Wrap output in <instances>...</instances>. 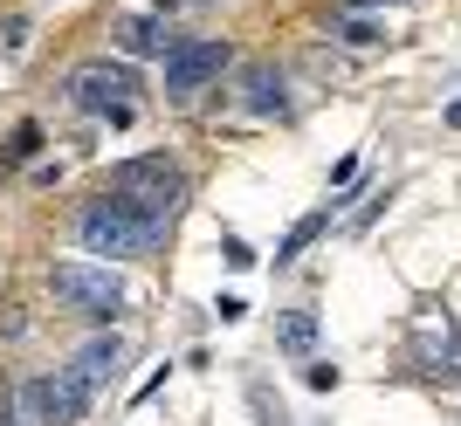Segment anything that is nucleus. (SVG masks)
<instances>
[{
	"mask_svg": "<svg viewBox=\"0 0 461 426\" xmlns=\"http://www.w3.org/2000/svg\"><path fill=\"white\" fill-rule=\"evenodd\" d=\"M77 234H83V248H90V254H145V248H158V234H166V227H152L131 200L104 193V200H90V207L77 213Z\"/></svg>",
	"mask_w": 461,
	"mask_h": 426,
	"instance_id": "nucleus-1",
	"label": "nucleus"
},
{
	"mask_svg": "<svg viewBox=\"0 0 461 426\" xmlns=\"http://www.w3.org/2000/svg\"><path fill=\"white\" fill-rule=\"evenodd\" d=\"M111 193L117 200H131L152 227H173V213H179V193H186V179H179L173 158H124L111 173Z\"/></svg>",
	"mask_w": 461,
	"mask_h": 426,
	"instance_id": "nucleus-2",
	"label": "nucleus"
},
{
	"mask_svg": "<svg viewBox=\"0 0 461 426\" xmlns=\"http://www.w3.org/2000/svg\"><path fill=\"white\" fill-rule=\"evenodd\" d=\"M138 69L131 62H111V56H96V62H83L77 76H69V103L77 111H90V117H111V124H131V111H138Z\"/></svg>",
	"mask_w": 461,
	"mask_h": 426,
	"instance_id": "nucleus-3",
	"label": "nucleus"
},
{
	"mask_svg": "<svg viewBox=\"0 0 461 426\" xmlns=\"http://www.w3.org/2000/svg\"><path fill=\"white\" fill-rule=\"evenodd\" d=\"M21 413L35 426H77L90 413V386H83L77 371H41L21 386Z\"/></svg>",
	"mask_w": 461,
	"mask_h": 426,
	"instance_id": "nucleus-4",
	"label": "nucleus"
},
{
	"mask_svg": "<svg viewBox=\"0 0 461 426\" xmlns=\"http://www.w3.org/2000/svg\"><path fill=\"white\" fill-rule=\"evenodd\" d=\"M49 282H56V296L83 316H104V324H111V316L124 310V282H117L111 269H96V262H56Z\"/></svg>",
	"mask_w": 461,
	"mask_h": 426,
	"instance_id": "nucleus-5",
	"label": "nucleus"
},
{
	"mask_svg": "<svg viewBox=\"0 0 461 426\" xmlns=\"http://www.w3.org/2000/svg\"><path fill=\"white\" fill-rule=\"evenodd\" d=\"M228 62H234L228 41H179L173 56H166V90H173V97H193V90H207Z\"/></svg>",
	"mask_w": 461,
	"mask_h": 426,
	"instance_id": "nucleus-6",
	"label": "nucleus"
},
{
	"mask_svg": "<svg viewBox=\"0 0 461 426\" xmlns=\"http://www.w3.org/2000/svg\"><path fill=\"white\" fill-rule=\"evenodd\" d=\"M117 365H124V344H117V337H96V344H83L77 351V365H69V371H77V378H83V386H111V371Z\"/></svg>",
	"mask_w": 461,
	"mask_h": 426,
	"instance_id": "nucleus-7",
	"label": "nucleus"
},
{
	"mask_svg": "<svg viewBox=\"0 0 461 426\" xmlns=\"http://www.w3.org/2000/svg\"><path fill=\"white\" fill-rule=\"evenodd\" d=\"M276 344H283L289 358H310V351H317V310H289V316H276Z\"/></svg>",
	"mask_w": 461,
	"mask_h": 426,
	"instance_id": "nucleus-8",
	"label": "nucleus"
},
{
	"mask_svg": "<svg viewBox=\"0 0 461 426\" xmlns=\"http://www.w3.org/2000/svg\"><path fill=\"white\" fill-rule=\"evenodd\" d=\"M173 49H179V41L166 35V21H152V14L124 21V56H173Z\"/></svg>",
	"mask_w": 461,
	"mask_h": 426,
	"instance_id": "nucleus-9",
	"label": "nucleus"
},
{
	"mask_svg": "<svg viewBox=\"0 0 461 426\" xmlns=\"http://www.w3.org/2000/svg\"><path fill=\"white\" fill-rule=\"evenodd\" d=\"M330 35H338V41H351V49H379V41H385V21L338 7V14H330Z\"/></svg>",
	"mask_w": 461,
	"mask_h": 426,
	"instance_id": "nucleus-10",
	"label": "nucleus"
},
{
	"mask_svg": "<svg viewBox=\"0 0 461 426\" xmlns=\"http://www.w3.org/2000/svg\"><path fill=\"white\" fill-rule=\"evenodd\" d=\"M241 90H249V111L255 117H276V111H283V76H276V69H249V83H241Z\"/></svg>",
	"mask_w": 461,
	"mask_h": 426,
	"instance_id": "nucleus-11",
	"label": "nucleus"
},
{
	"mask_svg": "<svg viewBox=\"0 0 461 426\" xmlns=\"http://www.w3.org/2000/svg\"><path fill=\"white\" fill-rule=\"evenodd\" d=\"M330 227V213H303V220H296V227L283 234V248H276V262H296V254L310 248V241H317V234Z\"/></svg>",
	"mask_w": 461,
	"mask_h": 426,
	"instance_id": "nucleus-12",
	"label": "nucleus"
},
{
	"mask_svg": "<svg viewBox=\"0 0 461 426\" xmlns=\"http://www.w3.org/2000/svg\"><path fill=\"white\" fill-rule=\"evenodd\" d=\"M35 145H41V131H35V124H21L14 145H7V158H35Z\"/></svg>",
	"mask_w": 461,
	"mask_h": 426,
	"instance_id": "nucleus-13",
	"label": "nucleus"
},
{
	"mask_svg": "<svg viewBox=\"0 0 461 426\" xmlns=\"http://www.w3.org/2000/svg\"><path fill=\"white\" fill-rule=\"evenodd\" d=\"M303 378H310V386H317V392H330V386H338V365H310Z\"/></svg>",
	"mask_w": 461,
	"mask_h": 426,
	"instance_id": "nucleus-14",
	"label": "nucleus"
},
{
	"mask_svg": "<svg viewBox=\"0 0 461 426\" xmlns=\"http://www.w3.org/2000/svg\"><path fill=\"white\" fill-rule=\"evenodd\" d=\"M351 7H406V0H351Z\"/></svg>",
	"mask_w": 461,
	"mask_h": 426,
	"instance_id": "nucleus-15",
	"label": "nucleus"
}]
</instances>
